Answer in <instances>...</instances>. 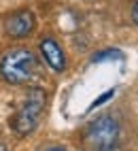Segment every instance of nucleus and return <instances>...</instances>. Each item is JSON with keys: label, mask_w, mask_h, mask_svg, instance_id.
Returning <instances> with one entry per match:
<instances>
[{"label": "nucleus", "mask_w": 138, "mask_h": 151, "mask_svg": "<svg viewBox=\"0 0 138 151\" xmlns=\"http://www.w3.org/2000/svg\"><path fill=\"white\" fill-rule=\"evenodd\" d=\"M36 68V58L32 51H28L24 47H15L11 51H6L0 60V73L9 83H26L30 81Z\"/></svg>", "instance_id": "obj_1"}, {"label": "nucleus", "mask_w": 138, "mask_h": 151, "mask_svg": "<svg viewBox=\"0 0 138 151\" xmlns=\"http://www.w3.org/2000/svg\"><path fill=\"white\" fill-rule=\"evenodd\" d=\"M119 140V124L111 115H100L85 128L83 143L89 151H111Z\"/></svg>", "instance_id": "obj_2"}, {"label": "nucleus", "mask_w": 138, "mask_h": 151, "mask_svg": "<svg viewBox=\"0 0 138 151\" xmlns=\"http://www.w3.org/2000/svg\"><path fill=\"white\" fill-rule=\"evenodd\" d=\"M6 34H11V36H17V38H21V36H28L34 30V13L32 11H19V13H13L11 17L6 19Z\"/></svg>", "instance_id": "obj_3"}, {"label": "nucleus", "mask_w": 138, "mask_h": 151, "mask_svg": "<svg viewBox=\"0 0 138 151\" xmlns=\"http://www.w3.org/2000/svg\"><path fill=\"white\" fill-rule=\"evenodd\" d=\"M41 53L45 58V62L51 66L53 70H64L66 60H64V51L53 38H43L41 41Z\"/></svg>", "instance_id": "obj_4"}, {"label": "nucleus", "mask_w": 138, "mask_h": 151, "mask_svg": "<svg viewBox=\"0 0 138 151\" xmlns=\"http://www.w3.org/2000/svg\"><path fill=\"white\" fill-rule=\"evenodd\" d=\"M43 106H45V92H43V89H38V87H34V89H30V92L26 94V100H24V104L19 106V111L38 119Z\"/></svg>", "instance_id": "obj_5"}, {"label": "nucleus", "mask_w": 138, "mask_h": 151, "mask_svg": "<svg viewBox=\"0 0 138 151\" xmlns=\"http://www.w3.org/2000/svg\"><path fill=\"white\" fill-rule=\"evenodd\" d=\"M11 128L15 130L17 134H30L32 130L36 128V117H32V115H26V113H21V111H17L15 113V117H13V122H11Z\"/></svg>", "instance_id": "obj_6"}, {"label": "nucleus", "mask_w": 138, "mask_h": 151, "mask_svg": "<svg viewBox=\"0 0 138 151\" xmlns=\"http://www.w3.org/2000/svg\"><path fill=\"white\" fill-rule=\"evenodd\" d=\"M113 94H115V92H113V89H111V92H106L104 96H100V98H98V100H96V102H94V106H98V104H102V102H104V100H108V98H111Z\"/></svg>", "instance_id": "obj_7"}, {"label": "nucleus", "mask_w": 138, "mask_h": 151, "mask_svg": "<svg viewBox=\"0 0 138 151\" xmlns=\"http://www.w3.org/2000/svg\"><path fill=\"white\" fill-rule=\"evenodd\" d=\"M132 17H134V22L138 24V2L134 4V9H132Z\"/></svg>", "instance_id": "obj_8"}, {"label": "nucleus", "mask_w": 138, "mask_h": 151, "mask_svg": "<svg viewBox=\"0 0 138 151\" xmlns=\"http://www.w3.org/2000/svg\"><path fill=\"white\" fill-rule=\"evenodd\" d=\"M45 151H66L64 147H49V149H45Z\"/></svg>", "instance_id": "obj_9"}, {"label": "nucleus", "mask_w": 138, "mask_h": 151, "mask_svg": "<svg viewBox=\"0 0 138 151\" xmlns=\"http://www.w3.org/2000/svg\"><path fill=\"white\" fill-rule=\"evenodd\" d=\"M0 151H6V147H4L2 143H0Z\"/></svg>", "instance_id": "obj_10"}]
</instances>
